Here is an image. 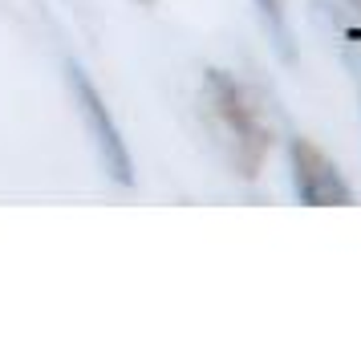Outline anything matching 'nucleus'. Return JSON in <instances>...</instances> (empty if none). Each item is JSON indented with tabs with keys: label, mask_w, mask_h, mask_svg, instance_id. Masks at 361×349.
<instances>
[{
	"label": "nucleus",
	"mask_w": 361,
	"mask_h": 349,
	"mask_svg": "<svg viewBox=\"0 0 361 349\" xmlns=\"http://www.w3.org/2000/svg\"><path fill=\"white\" fill-rule=\"evenodd\" d=\"M207 94H212V106L224 130H228L231 147H235V166L240 175L256 179L264 166V154H268V126L260 122V106L252 102L244 85L235 82L224 69H207Z\"/></svg>",
	"instance_id": "obj_1"
},
{
	"label": "nucleus",
	"mask_w": 361,
	"mask_h": 349,
	"mask_svg": "<svg viewBox=\"0 0 361 349\" xmlns=\"http://www.w3.org/2000/svg\"><path fill=\"white\" fill-rule=\"evenodd\" d=\"M66 78H69L73 106H78V114H82V122H85V134H90V142H94V150H98L102 171H106L118 187H134L130 147H126V138H122V130H118L114 114L106 110L98 85L90 82V73H85L78 61H69V66H66Z\"/></svg>",
	"instance_id": "obj_2"
},
{
	"label": "nucleus",
	"mask_w": 361,
	"mask_h": 349,
	"mask_svg": "<svg viewBox=\"0 0 361 349\" xmlns=\"http://www.w3.org/2000/svg\"><path fill=\"white\" fill-rule=\"evenodd\" d=\"M288 171H293V191L309 207H349L353 187L341 179L337 163L309 138H288Z\"/></svg>",
	"instance_id": "obj_3"
},
{
	"label": "nucleus",
	"mask_w": 361,
	"mask_h": 349,
	"mask_svg": "<svg viewBox=\"0 0 361 349\" xmlns=\"http://www.w3.org/2000/svg\"><path fill=\"white\" fill-rule=\"evenodd\" d=\"M256 8H260L264 25H268V33L276 41V49L284 61H293V37H288V20H284V0H252Z\"/></svg>",
	"instance_id": "obj_4"
},
{
	"label": "nucleus",
	"mask_w": 361,
	"mask_h": 349,
	"mask_svg": "<svg viewBox=\"0 0 361 349\" xmlns=\"http://www.w3.org/2000/svg\"><path fill=\"white\" fill-rule=\"evenodd\" d=\"M142 4H150V0H142Z\"/></svg>",
	"instance_id": "obj_5"
}]
</instances>
